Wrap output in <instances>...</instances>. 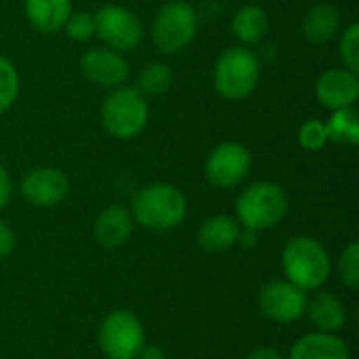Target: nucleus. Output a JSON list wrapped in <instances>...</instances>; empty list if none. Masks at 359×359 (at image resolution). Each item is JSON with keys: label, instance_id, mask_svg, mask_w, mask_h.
I'll return each mask as SVG.
<instances>
[{"label": "nucleus", "instance_id": "f257e3e1", "mask_svg": "<svg viewBox=\"0 0 359 359\" xmlns=\"http://www.w3.org/2000/svg\"><path fill=\"white\" fill-rule=\"evenodd\" d=\"M128 210L135 225L147 231H172L187 217V198L177 185L151 183L133 196Z\"/></svg>", "mask_w": 359, "mask_h": 359}, {"label": "nucleus", "instance_id": "f03ea898", "mask_svg": "<svg viewBox=\"0 0 359 359\" xmlns=\"http://www.w3.org/2000/svg\"><path fill=\"white\" fill-rule=\"evenodd\" d=\"M282 271L284 280L313 292L324 288L332 273V259L326 246L311 236H292L282 248Z\"/></svg>", "mask_w": 359, "mask_h": 359}, {"label": "nucleus", "instance_id": "7ed1b4c3", "mask_svg": "<svg viewBox=\"0 0 359 359\" xmlns=\"http://www.w3.org/2000/svg\"><path fill=\"white\" fill-rule=\"evenodd\" d=\"M290 200L282 185L273 181H257L242 189L236 200V219L242 229L263 233L284 221Z\"/></svg>", "mask_w": 359, "mask_h": 359}, {"label": "nucleus", "instance_id": "20e7f679", "mask_svg": "<svg viewBox=\"0 0 359 359\" xmlns=\"http://www.w3.org/2000/svg\"><path fill=\"white\" fill-rule=\"evenodd\" d=\"M103 130L118 141L137 139L149 122V103L137 86H118L107 93L99 109Z\"/></svg>", "mask_w": 359, "mask_h": 359}, {"label": "nucleus", "instance_id": "39448f33", "mask_svg": "<svg viewBox=\"0 0 359 359\" xmlns=\"http://www.w3.org/2000/svg\"><path fill=\"white\" fill-rule=\"evenodd\" d=\"M261 80V61L248 46L225 48L212 67L215 90L227 101H242L250 97Z\"/></svg>", "mask_w": 359, "mask_h": 359}, {"label": "nucleus", "instance_id": "423d86ee", "mask_svg": "<svg viewBox=\"0 0 359 359\" xmlns=\"http://www.w3.org/2000/svg\"><path fill=\"white\" fill-rule=\"evenodd\" d=\"M198 11L185 0H170L160 6L151 21V42L164 55L185 50L198 34Z\"/></svg>", "mask_w": 359, "mask_h": 359}, {"label": "nucleus", "instance_id": "0eeeda50", "mask_svg": "<svg viewBox=\"0 0 359 359\" xmlns=\"http://www.w3.org/2000/svg\"><path fill=\"white\" fill-rule=\"evenodd\" d=\"M97 341L107 359H137L145 347V328L133 311L114 309L101 320Z\"/></svg>", "mask_w": 359, "mask_h": 359}, {"label": "nucleus", "instance_id": "6e6552de", "mask_svg": "<svg viewBox=\"0 0 359 359\" xmlns=\"http://www.w3.org/2000/svg\"><path fill=\"white\" fill-rule=\"evenodd\" d=\"M95 36L118 53H130L141 46L145 32L141 19L122 4H105L95 15Z\"/></svg>", "mask_w": 359, "mask_h": 359}, {"label": "nucleus", "instance_id": "1a4fd4ad", "mask_svg": "<svg viewBox=\"0 0 359 359\" xmlns=\"http://www.w3.org/2000/svg\"><path fill=\"white\" fill-rule=\"evenodd\" d=\"M252 168V156L246 145L238 141H223L212 147L204 160V177L217 189H236L242 185Z\"/></svg>", "mask_w": 359, "mask_h": 359}, {"label": "nucleus", "instance_id": "9d476101", "mask_svg": "<svg viewBox=\"0 0 359 359\" xmlns=\"http://www.w3.org/2000/svg\"><path fill=\"white\" fill-rule=\"evenodd\" d=\"M259 311L276 324H292L305 318L307 292L288 280H271L261 286L257 294Z\"/></svg>", "mask_w": 359, "mask_h": 359}, {"label": "nucleus", "instance_id": "9b49d317", "mask_svg": "<svg viewBox=\"0 0 359 359\" xmlns=\"http://www.w3.org/2000/svg\"><path fill=\"white\" fill-rule=\"evenodd\" d=\"M23 200L36 208H55L69 194V179L53 166L32 168L19 183Z\"/></svg>", "mask_w": 359, "mask_h": 359}, {"label": "nucleus", "instance_id": "f8f14e48", "mask_svg": "<svg viewBox=\"0 0 359 359\" xmlns=\"http://www.w3.org/2000/svg\"><path fill=\"white\" fill-rule=\"evenodd\" d=\"M82 76L99 88H118L126 82L130 65L124 53H118L107 46H97L86 50L80 57Z\"/></svg>", "mask_w": 359, "mask_h": 359}, {"label": "nucleus", "instance_id": "ddd939ff", "mask_svg": "<svg viewBox=\"0 0 359 359\" xmlns=\"http://www.w3.org/2000/svg\"><path fill=\"white\" fill-rule=\"evenodd\" d=\"M316 97L322 107L334 111L353 107L359 99V76L347 67L326 69L316 82Z\"/></svg>", "mask_w": 359, "mask_h": 359}, {"label": "nucleus", "instance_id": "4468645a", "mask_svg": "<svg viewBox=\"0 0 359 359\" xmlns=\"http://www.w3.org/2000/svg\"><path fill=\"white\" fill-rule=\"evenodd\" d=\"M133 231H135V219L130 210L122 204L105 206L93 223V236L97 244L105 250H118L124 244H128Z\"/></svg>", "mask_w": 359, "mask_h": 359}, {"label": "nucleus", "instance_id": "2eb2a0df", "mask_svg": "<svg viewBox=\"0 0 359 359\" xmlns=\"http://www.w3.org/2000/svg\"><path fill=\"white\" fill-rule=\"evenodd\" d=\"M305 316L318 332L339 334L347 324V307L343 299L324 288L313 290L311 297H307Z\"/></svg>", "mask_w": 359, "mask_h": 359}, {"label": "nucleus", "instance_id": "dca6fc26", "mask_svg": "<svg viewBox=\"0 0 359 359\" xmlns=\"http://www.w3.org/2000/svg\"><path fill=\"white\" fill-rule=\"evenodd\" d=\"M286 359H351V349L339 334L313 330L292 343Z\"/></svg>", "mask_w": 359, "mask_h": 359}, {"label": "nucleus", "instance_id": "f3484780", "mask_svg": "<svg viewBox=\"0 0 359 359\" xmlns=\"http://www.w3.org/2000/svg\"><path fill=\"white\" fill-rule=\"evenodd\" d=\"M72 13V0H23L25 19L36 32L44 36L61 32Z\"/></svg>", "mask_w": 359, "mask_h": 359}, {"label": "nucleus", "instance_id": "a211bd4d", "mask_svg": "<svg viewBox=\"0 0 359 359\" xmlns=\"http://www.w3.org/2000/svg\"><path fill=\"white\" fill-rule=\"evenodd\" d=\"M240 223L231 215H212L202 221L198 227V244L206 252H227L233 246H238L240 238Z\"/></svg>", "mask_w": 359, "mask_h": 359}, {"label": "nucleus", "instance_id": "6ab92c4d", "mask_svg": "<svg viewBox=\"0 0 359 359\" xmlns=\"http://www.w3.org/2000/svg\"><path fill=\"white\" fill-rule=\"evenodd\" d=\"M301 29L307 42L326 44L341 32V11L330 2H318L305 11Z\"/></svg>", "mask_w": 359, "mask_h": 359}, {"label": "nucleus", "instance_id": "aec40b11", "mask_svg": "<svg viewBox=\"0 0 359 359\" xmlns=\"http://www.w3.org/2000/svg\"><path fill=\"white\" fill-rule=\"evenodd\" d=\"M269 27H271L269 15L259 4L240 6L231 19V32L236 40L240 42V46H248V48L255 44H261L267 38Z\"/></svg>", "mask_w": 359, "mask_h": 359}, {"label": "nucleus", "instance_id": "412c9836", "mask_svg": "<svg viewBox=\"0 0 359 359\" xmlns=\"http://www.w3.org/2000/svg\"><path fill=\"white\" fill-rule=\"evenodd\" d=\"M328 141L339 145H358L359 143V111L358 107L334 109L326 122Z\"/></svg>", "mask_w": 359, "mask_h": 359}, {"label": "nucleus", "instance_id": "4be33fe9", "mask_svg": "<svg viewBox=\"0 0 359 359\" xmlns=\"http://www.w3.org/2000/svg\"><path fill=\"white\" fill-rule=\"evenodd\" d=\"M170 86H172V69L164 61L147 63L137 78V88L145 97H160L168 93Z\"/></svg>", "mask_w": 359, "mask_h": 359}, {"label": "nucleus", "instance_id": "5701e85b", "mask_svg": "<svg viewBox=\"0 0 359 359\" xmlns=\"http://www.w3.org/2000/svg\"><path fill=\"white\" fill-rule=\"evenodd\" d=\"M19 90H21V80L15 63L4 55H0V114L8 111L15 105Z\"/></svg>", "mask_w": 359, "mask_h": 359}, {"label": "nucleus", "instance_id": "b1692460", "mask_svg": "<svg viewBox=\"0 0 359 359\" xmlns=\"http://www.w3.org/2000/svg\"><path fill=\"white\" fill-rule=\"evenodd\" d=\"M337 278L343 286H347L349 290H358L359 288V244L358 242H349L343 252L337 259L334 265Z\"/></svg>", "mask_w": 359, "mask_h": 359}, {"label": "nucleus", "instance_id": "393cba45", "mask_svg": "<svg viewBox=\"0 0 359 359\" xmlns=\"http://www.w3.org/2000/svg\"><path fill=\"white\" fill-rule=\"evenodd\" d=\"M297 141L305 151H320L328 143L326 122L322 120H305L297 133Z\"/></svg>", "mask_w": 359, "mask_h": 359}, {"label": "nucleus", "instance_id": "a878e982", "mask_svg": "<svg viewBox=\"0 0 359 359\" xmlns=\"http://www.w3.org/2000/svg\"><path fill=\"white\" fill-rule=\"evenodd\" d=\"M339 55L343 59V67L359 74V23L353 21L343 29L339 40Z\"/></svg>", "mask_w": 359, "mask_h": 359}, {"label": "nucleus", "instance_id": "bb28decb", "mask_svg": "<svg viewBox=\"0 0 359 359\" xmlns=\"http://www.w3.org/2000/svg\"><path fill=\"white\" fill-rule=\"evenodd\" d=\"M63 29H65L69 40H74V42H88L95 36V19H93L90 13L78 11V13L69 15V19L65 21Z\"/></svg>", "mask_w": 359, "mask_h": 359}, {"label": "nucleus", "instance_id": "cd10ccee", "mask_svg": "<svg viewBox=\"0 0 359 359\" xmlns=\"http://www.w3.org/2000/svg\"><path fill=\"white\" fill-rule=\"evenodd\" d=\"M15 250V231L6 221L0 219V259H6Z\"/></svg>", "mask_w": 359, "mask_h": 359}, {"label": "nucleus", "instance_id": "c85d7f7f", "mask_svg": "<svg viewBox=\"0 0 359 359\" xmlns=\"http://www.w3.org/2000/svg\"><path fill=\"white\" fill-rule=\"evenodd\" d=\"M13 196V183H11V175L4 168V164H0V212L6 208V204L11 202Z\"/></svg>", "mask_w": 359, "mask_h": 359}, {"label": "nucleus", "instance_id": "c756f323", "mask_svg": "<svg viewBox=\"0 0 359 359\" xmlns=\"http://www.w3.org/2000/svg\"><path fill=\"white\" fill-rule=\"evenodd\" d=\"M246 359H286L278 349H273V347H267V345H259V347H255Z\"/></svg>", "mask_w": 359, "mask_h": 359}, {"label": "nucleus", "instance_id": "7c9ffc66", "mask_svg": "<svg viewBox=\"0 0 359 359\" xmlns=\"http://www.w3.org/2000/svg\"><path fill=\"white\" fill-rule=\"evenodd\" d=\"M137 359H166V353L158 347V345H147L139 351Z\"/></svg>", "mask_w": 359, "mask_h": 359}, {"label": "nucleus", "instance_id": "2f4dec72", "mask_svg": "<svg viewBox=\"0 0 359 359\" xmlns=\"http://www.w3.org/2000/svg\"><path fill=\"white\" fill-rule=\"evenodd\" d=\"M259 236L257 231H250V229H242L240 231V238H238V244H242L244 248H255L257 242H259Z\"/></svg>", "mask_w": 359, "mask_h": 359}]
</instances>
